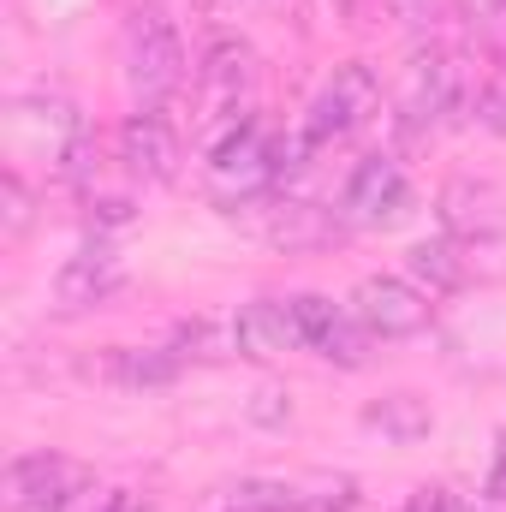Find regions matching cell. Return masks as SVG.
Listing matches in <instances>:
<instances>
[{
	"label": "cell",
	"instance_id": "obj_1",
	"mask_svg": "<svg viewBox=\"0 0 506 512\" xmlns=\"http://www.w3.org/2000/svg\"><path fill=\"white\" fill-rule=\"evenodd\" d=\"M298 155H310L304 137H298V143H280L268 120H251V126L233 131L227 143L209 149V191H215V203L239 209V203H251V197H268V191L298 167Z\"/></svg>",
	"mask_w": 506,
	"mask_h": 512
},
{
	"label": "cell",
	"instance_id": "obj_2",
	"mask_svg": "<svg viewBox=\"0 0 506 512\" xmlns=\"http://www.w3.org/2000/svg\"><path fill=\"white\" fill-rule=\"evenodd\" d=\"M120 72H126V90L143 114H161V108L179 96V84H185L191 66H185V42H179L173 18H167L161 6H137L126 18Z\"/></svg>",
	"mask_w": 506,
	"mask_h": 512
},
{
	"label": "cell",
	"instance_id": "obj_3",
	"mask_svg": "<svg viewBox=\"0 0 506 512\" xmlns=\"http://www.w3.org/2000/svg\"><path fill=\"white\" fill-rule=\"evenodd\" d=\"M251 84H256V54L239 36H215L203 66H197V108H203V143H227L239 126H251Z\"/></svg>",
	"mask_w": 506,
	"mask_h": 512
},
{
	"label": "cell",
	"instance_id": "obj_4",
	"mask_svg": "<svg viewBox=\"0 0 506 512\" xmlns=\"http://www.w3.org/2000/svg\"><path fill=\"white\" fill-rule=\"evenodd\" d=\"M381 114V78L364 60H346L334 66V78L316 90L310 114H304V149H328V143H346Z\"/></svg>",
	"mask_w": 506,
	"mask_h": 512
},
{
	"label": "cell",
	"instance_id": "obj_5",
	"mask_svg": "<svg viewBox=\"0 0 506 512\" xmlns=\"http://www.w3.org/2000/svg\"><path fill=\"white\" fill-rule=\"evenodd\" d=\"M465 102V60L453 48H423L411 66H405V84H399V131L405 137H423V131L447 126Z\"/></svg>",
	"mask_w": 506,
	"mask_h": 512
},
{
	"label": "cell",
	"instance_id": "obj_6",
	"mask_svg": "<svg viewBox=\"0 0 506 512\" xmlns=\"http://www.w3.org/2000/svg\"><path fill=\"white\" fill-rule=\"evenodd\" d=\"M233 221H239L251 239L274 245V251H322V245H334V239L346 233L340 209H322V203H304V197H274V191L239 203Z\"/></svg>",
	"mask_w": 506,
	"mask_h": 512
},
{
	"label": "cell",
	"instance_id": "obj_7",
	"mask_svg": "<svg viewBox=\"0 0 506 512\" xmlns=\"http://www.w3.org/2000/svg\"><path fill=\"white\" fill-rule=\"evenodd\" d=\"M346 310L358 316V328L370 340H411L435 322V304L417 280H399V274H364L346 298Z\"/></svg>",
	"mask_w": 506,
	"mask_h": 512
},
{
	"label": "cell",
	"instance_id": "obj_8",
	"mask_svg": "<svg viewBox=\"0 0 506 512\" xmlns=\"http://www.w3.org/2000/svg\"><path fill=\"white\" fill-rule=\"evenodd\" d=\"M411 179H405V167L393 161V155H364L358 167H352V179H346V191H340V221L346 227H358V233H387V227H399L405 215H411Z\"/></svg>",
	"mask_w": 506,
	"mask_h": 512
},
{
	"label": "cell",
	"instance_id": "obj_9",
	"mask_svg": "<svg viewBox=\"0 0 506 512\" xmlns=\"http://www.w3.org/2000/svg\"><path fill=\"white\" fill-rule=\"evenodd\" d=\"M0 489H6V512H60L78 489H90V471L66 453H18Z\"/></svg>",
	"mask_w": 506,
	"mask_h": 512
},
{
	"label": "cell",
	"instance_id": "obj_10",
	"mask_svg": "<svg viewBox=\"0 0 506 512\" xmlns=\"http://www.w3.org/2000/svg\"><path fill=\"white\" fill-rule=\"evenodd\" d=\"M6 131H12V143L24 149V143H36L42 155H48V167L60 173V161L90 137L84 126V114L66 102V96H18L12 102V114H6Z\"/></svg>",
	"mask_w": 506,
	"mask_h": 512
},
{
	"label": "cell",
	"instance_id": "obj_11",
	"mask_svg": "<svg viewBox=\"0 0 506 512\" xmlns=\"http://www.w3.org/2000/svg\"><path fill=\"white\" fill-rule=\"evenodd\" d=\"M292 310H298L304 352H316L322 364H340V370H358V364H364L370 334L358 328V316H352L346 304H334V298H322V292H298Z\"/></svg>",
	"mask_w": 506,
	"mask_h": 512
},
{
	"label": "cell",
	"instance_id": "obj_12",
	"mask_svg": "<svg viewBox=\"0 0 506 512\" xmlns=\"http://www.w3.org/2000/svg\"><path fill=\"white\" fill-rule=\"evenodd\" d=\"M233 352L239 358H286V352H304V334H298V310L292 298H256L233 316Z\"/></svg>",
	"mask_w": 506,
	"mask_h": 512
},
{
	"label": "cell",
	"instance_id": "obj_13",
	"mask_svg": "<svg viewBox=\"0 0 506 512\" xmlns=\"http://www.w3.org/2000/svg\"><path fill=\"white\" fill-rule=\"evenodd\" d=\"M126 286V262L114 245H84L78 256H66L60 262V274H54V304L60 310H90V304H102V298H114Z\"/></svg>",
	"mask_w": 506,
	"mask_h": 512
},
{
	"label": "cell",
	"instance_id": "obj_14",
	"mask_svg": "<svg viewBox=\"0 0 506 512\" xmlns=\"http://www.w3.org/2000/svg\"><path fill=\"white\" fill-rule=\"evenodd\" d=\"M120 161H126L131 179H149V185H167L179 173V131L167 126L161 114H131L120 126Z\"/></svg>",
	"mask_w": 506,
	"mask_h": 512
},
{
	"label": "cell",
	"instance_id": "obj_15",
	"mask_svg": "<svg viewBox=\"0 0 506 512\" xmlns=\"http://www.w3.org/2000/svg\"><path fill=\"white\" fill-rule=\"evenodd\" d=\"M191 512H310V495L280 477H239V483L209 489Z\"/></svg>",
	"mask_w": 506,
	"mask_h": 512
},
{
	"label": "cell",
	"instance_id": "obj_16",
	"mask_svg": "<svg viewBox=\"0 0 506 512\" xmlns=\"http://www.w3.org/2000/svg\"><path fill=\"white\" fill-rule=\"evenodd\" d=\"M179 370H185L179 346H114L90 364V376H102L114 387H167Z\"/></svg>",
	"mask_w": 506,
	"mask_h": 512
},
{
	"label": "cell",
	"instance_id": "obj_17",
	"mask_svg": "<svg viewBox=\"0 0 506 512\" xmlns=\"http://www.w3.org/2000/svg\"><path fill=\"white\" fill-rule=\"evenodd\" d=\"M405 274L429 292V298H447V292H459L465 280H471V256L465 245L447 233V239H423V245H411L405 251Z\"/></svg>",
	"mask_w": 506,
	"mask_h": 512
},
{
	"label": "cell",
	"instance_id": "obj_18",
	"mask_svg": "<svg viewBox=\"0 0 506 512\" xmlns=\"http://www.w3.org/2000/svg\"><path fill=\"white\" fill-rule=\"evenodd\" d=\"M364 423L370 429H381L387 441H399V447H411V441H423L429 435V405L417 399V393H387V399H376L370 411H364Z\"/></svg>",
	"mask_w": 506,
	"mask_h": 512
},
{
	"label": "cell",
	"instance_id": "obj_19",
	"mask_svg": "<svg viewBox=\"0 0 506 512\" xmlns=\"http://www.w3.org/2000/svg\"><path fill=\"white\" fill-rule=\"evenodd\" d=\"M0 227H6V239H18L30 227V185L18 179V167L0 173Z\"/></svg>",
	"mask_w": 506,
	"mask_h": 512
},
{
	"label": "cell",
	"instance_id": "obj_20",
	"mask_svg": "<svg viewBox=\"0 0 506 512\" xmlns=\"http://www.w3.org/2000/svg\"><path fill=\"white\" fill-rule=\"evenodd\" d=\"M393 512H477V507H465L453 489H435V483H429V489H411Z\"/></svg>",
	"mask_w": 506,
	"mask_h": 512
},
{
	"label": "cell",
	"instance_id": "obj_21",
	"mask_svg": "<svg viewBox=\"0 0 506 512\" xmlns=\"http://www.w3.org/2000/svg\"><path fill=\"white\" fill-rule=\"evenodd\" d=\"M465 6H471V24L506 48V0H465Z\"/></svg>",
	"mask_w": 506,
	"mask_h": 512
},
{
	"label": "cell",
	"instance_id": "obj_22",
	"mask_svg": "<svg viewBox=\"0 0 506 512\" xmlns=\"http://www.w3.org/2000/svg\"><path fill=\"white\" fill-rule=\"evenodd\" d=\"M477 120L489 131H506V78H495L489 90H483V102H477Z\"/></svg>",
	"mask_w": 506,
	"mask_h": 512
},
{
	"label": "cell",
	"instance_id": "obj_23",
	"mask_svg": "<svg viewBox=\"0 0 506 512\" xmlns=\"http://www.w3.org/2000/svg\"><path fill=\"white\" fill-rule=\"evenodd\" d=\"M387 12H393L399 24H429V18H435V0H387Z\"/></svg>",
	"mask_w": 506,
	"mask_h": 512
},
{
	"label": "cell",
	"instance_id": "obj_24",
	"mask_svg": "<svg viewBox=\"0 0 506 512\" xmlns=\"http://www.w3.org/2000/svg\"><path fill=\"white\" fill-rule=\"evenodd\" d=\"M489 501H506V429L495 435V465H489Z\"/></svg>",
	"mask_w": 506,
	"mask_h": 512
}]
</instances>
